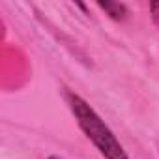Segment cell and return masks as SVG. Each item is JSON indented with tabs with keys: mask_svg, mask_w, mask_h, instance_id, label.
<instances>
[{
	"mask_svg": "<svg viewBox=\"0 0 159 159\" xmlns=\"http://www.w3.org/2000/svg\"><path fill=\"white\" fill-rule=\"evenodd\" d=\"M66 101L79 127L83 129V133L90 139V142L99 150V153L105 159H129L122 144L116 140L114 133L109 129V125L81 96H77L73 92H66Z\"/></svg>",
	"mask_w": 159,
	"mask_h": 159,
	"instance_id": "cell-1",
	"label": "cell"
},
{
	"mask_svg": "<svg viewBox=\"0 0 159 159\" xmlns=\"http://www.w3.org/2000/svg\"><path fill=\"white\" fill-rule=\"evenodd\" d=\"M98 6L103 11H107V15L114 21H122L127 17V8L120 2H98Z\"/></svg>",
	"mask_w": 159,
	"mask_h": 159,
	"instance_id": "cell-2",
	"label": "cell"
},
{
	"mask_svg": "<svg viewBox=\"0 0 159 159\" xmlns=\"http://www.w3.org/2000/svg\"><path fill=\"white\" fill-rule=\"evenodd\" d=\"M150 10H152V15H153L155 25L159 26V2H152V4H150Z\"/></svg>",
	"mask_w": 159,
	"mask_h": 159,
	"instance_id": "cell-3",
	"label": "cell"
},
{
	"mask_svg": "<svg viewBox=\"0 0 159 159\" xmlns=\"http://www.w3.org/2000/svg\"><path fill=\"white\" fill-rule=\"evenodd\" d=\"M47 159H60V157H54V155H51V157H47Z\"/></svg>",
	"mask_w": 159,
	"mask_h": 159,
	"instance_id": "cell-4",
	"label": "cell"
}]
</instances>
